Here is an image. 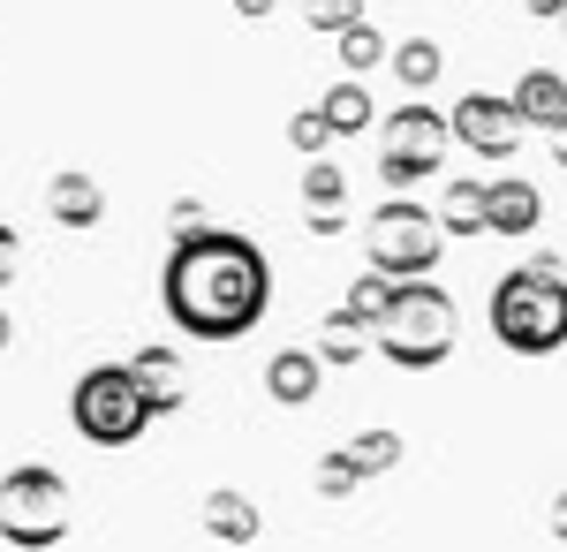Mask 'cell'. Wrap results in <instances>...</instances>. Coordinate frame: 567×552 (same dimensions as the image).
<instances>
[{"label":"cell","mask_w":567,"mask_h":552,"mask_svg":"<svg viewBox=\"0 0 567 552\" xmlns=\"http://www.w3.org/2000/svg\"><path fill=\"white\" fill-rule=\"evenodd\" d=\"M159 303L189 340H243L272 310V257L235 227L175 235V251L159 265Z\"/></svg>","instance_id":"1"},{"label":"cell","mask_w":567,"mask_h":552,"mask_svg":"<svg viewBox=\"0 0 567 552\" xmlns=\"http://www.w3.org/2000/svg\"><path fill=\"white\" fill-rule=\"evenodd\" d=\"M484 326L507 356H560L567 348V265L553 251H537L529 265L492 280Z\"/></svg>","instance_id":"2"},{"label":"cell","mask_w":567,"mask_h":552,"mask_svg":"<svg viewBox=\"0 0 567 552\" xmlns=\"http://www.w3.org/2000/svg\"><path fill=\"white\" fill-rule=\"evenodd\" d=\"M454 340H462V310H454V296H446L439 280H401L386 326L371 334V348L386 356L393 371H439V364L454 356Z\"/></svg>","instance_id":"3"},{"label":"cell","mask_w":567,"mask_h":552,"mask_svg":"<svg viewBox=\"0 0 567 552\" xmlns=\"http://www.w3.org/2000/svg\"><path fill=\"white\" fill-rule=\"evenodd\" d=\"M439 257H446V227L416 197H386L379 213L363 219V265L371 273H386V280H439Z\"/></svg>","instance_id":"4"},{"label":"cell","mask_w":567,"mask_h":552,"mask_svg":"<svg viewBox=\"0 0 567 552\" xmlns=\"http://www.w3.org/2000/svg\"><path fill=\"white\" fill-rule=\"evenodd\" d=\"M69 538V477L53 462H16L0 477V545L53 552Z\"/></svg>","instance_id":"5"},{"label":"cell","mask_w":567,"mask_h":552,"mask_svg":"<svg viewBox=\"0 0 567 552\" xmlns=\"http://www.w3.org/2000/svg\"><path fill=\"white\" fill-rule=\"evenodd\" d=\"M69 425L84 447H136L152 431V409L136 393L130 364H91L84 379L69 386Z\"/></svg>","instance_id":"6"},{"label":"cell","mask_w":567,"mask_h":552,"mask_svg":"<svg viewBox=\"0 0 567 552\" xmlns=\"http://www.w3.org/2000/svg\"><path fill=\"white\" fill-rule=\"evenodd\" d=\"M446 152H454V122H446V114H432L424 99L393 106L386 144H379V182H386V197H409L424 174L446 167Z\"/></svg>","instance_id":"7"},{"label":"cell","mask_w":567,"mask_h":552,"mask_svg":"<svg viewBox=\"0 0 567 552\" xmlns=\"http://www.w3.org/2000/svg\"><path fill=\"white\" fill-rule=\"evenodd\" d=\"M446 122H454V144H462V152H477V160H492V167H499V160H515V152H523V136H529L523 114H515V99H499V91H462Z\"/></svg>","instance_id":"8"},{"label":"cell","mask_w":567,"mask_h":552,"mask_svg":"<svg viewBox=\"0 0 567 552\" xmlns=\"http://www.w3.org/2000/svg\"><path fill=\"white\" fill-rule=\"evenodd\" d=\"M545 219V190L529 174H492L484 182V235H537Z\"/></svg>","instance_id":"9"},{"label":"cell","mask_w":567,"mask_h":552,"mask_svg":"<svg viewBox=\"0 0 567 552\" xmlns=\"http://www.w3.org/2000/svg\"><path fill=\"white\" fill-rule=\"evenodd\" d=\"M318 386H326V364H318V348H272L265 356V393L280 401V409H310L318 401Z\"/></svg>","instance_id":"10"},{"label":"cell","mask_w":567,"mask_h":552,"mask_svg":"<svg viewBox=\"0 0 567 552\" xmlns=\"http://www.w3.org/2000/svg\"><path fill=\"white\" fill-rule=\"evenodd\" d=\"M45 213H53V227H69V235L99 227V219H106V190H99V174L61 167L53 182H45Z\"/></svg>","instance_id":"11"},{"label":"cell","mask_w":567,"mask_h":552,"mask_svg":"<svg viewBox=\"0 0 567 552\" xmlns=\"http://www.w3.org/2000/svg\"><path fill=\"white\" fill-rule=\"evenodd\" d=\"M130 379H136V393H144V409H152V417H175L182 401H189V379H182V356H175V348H136V356H130Z\"/></svg>","instance_id":"12"},{"label":"cell","mask_w":567,"mask_h":552,"mask_svg":"<svg viewBox=\"0 0 567 552\" xmlns=\"http://www.w3.org/2000/svg\"><path fill=\"white\" fill-rule=\"evenodd\" d=\"M507 99H515L523 129H545V136H553V129L567 122V76H560V69H523Z\"/></svg>","instance_id":"13"},{"label":"cell","mask_w":567,"mask_h":552,"mask_svg":"<svg viewBox=\"0 0 567 552\" xmlns=\"http://www.w3.org/2000/svg\"><path fill=\"white\" fill-rule=\"evenodd\" d=\"M205 538H213V545H250V538H258V500H243L235 484L205 492Z\"/></svg>","instance_id":"14"},{"label":"cell","mask_w":567,"mask_h":552,"mask_svg":"<svg viewBox=\"0 0 567 552\" xmlns=\"http://www.w3.org/2000/svg\"><path fill=\"white\" fill-rule=\"evenodd\" d=\"M318 114H326V129L333 136H363V129L379 122V106H371V84H355V76H341V84L318 99Z\"/></svg>","instance_id":"15"},{"label":"cell","mask_w":567,"mask_h":552,"mask_svg":"<svg viewBox=\"0 0 567 552\" xmlns=\"http://www.w3.org/2000/svg\"><path fill=\"white\" fill-rule=\"evenodd\" d=\"M393 288H401V280H386V273H371V265H363V273L349 280L341 318H349V326H363V334H379V326H386V310H393Z\"/></svg>","instance_id":"16"},{"label":"cell","mask_w":567,"mask_h":552,"mask_svg":"<svg viewBox=\"0 0 567 552\" xmlns=\"http://www.w3.org/2000/svg\"><path fill=\"white\" fill-rule=\"evenodd\" d=\"M439 227L446 235H484V182L477 174H454L439 190Z\"/></svg>","instance_id":"17"},{"label":"cell","mask_w":567,"mask_h":552,"mask_svg":"<svg viewBox=\"0 0 567 552\" xmlns=\"http://www.w3.org/2000/svg\"><path fill=\"white\" fill-rule=\"evenodd\" d=\"M439 69H446L439 39H401V45H393V76L409 84V99H424V91L439 84Z\"/></svg>","instance_id":"18"},{"label":"cell","mask_w":567,"mask_h":552,"mask_svg":"<svg viewBox=\"0 0 567 552\" xmlns=\"http://www.w3.org/2000/svg\"><path fill=\"white\" fill-rule=\"evenodd\" d=\"M333 53H341V76H355V84H363V76H371L379 61H393V45L379 39L371 23H355V31H341V39H333Z\"/></svg>","instance_id":"19"},{"label":"cell","mask_w":567,"mask_h":552,"mask_svg":"<svg viewBox=\"0 0 567 552\" xmlns=\"http://www.w3.org/2000/svg\"><path fill=\"white\" fill-rule=\"evenodd\" d=\"M303 205L310 213H349V174L333 160H310L303 167Z\"/></svg>","instance_id":"20"},{"label":"cell","mask_w":567,"mask_h":552,"mask_svg":"<svg viewBox=\"0 0 567 552\" xmlns=\"http://www.w3.org/2000/svg\"><path fill=\"white\" fill-rule=\"evenodd\" d=\"M363 326H349V318H341V310H333V318H326V334L310 340V348H318V364H326V371H341V364H363Z\"/></svg>","instance_id":"21"},{"label":"cell","mask_w":567,"mask_h":552,"mask_svg":"<svg viewBox=\"0 0 567 552\" xmlns=\"http://www.w3.org/2000/svg\"><path fill=\"white\" fill-rule=\"evenodd\" d=\"M349 454H355V469H363V477H386V469L401 462V431H393V425L355 431V439H349Z\"/></svg>","instance_id":"22"},{"label":"cell","mask_w":567,"mask_h":552,"mask_svg":"<svg viewBox=\"0 0 567 552\" xmlns=\"http://www.w3.org/2000/svg\"><path fill=\"white\" fill-rule=\"evenodd\" d=\"M310 484H318V500H349L355 484H371V477L355 469L349 447H333V454H318V477H310Z\"/></svg>","instance_id":"23"},{"label":"cell","mask_w":567,"mask_h":552,"mask_svg":"<svg viewBox=\"0 0 567 552\" xmlns=\"http://www.w3.org/2000/svg\"><path fill=\"white\" fill-rule=\"evenodd\" d=\"M303 23L310 31H326V39H341L363 23V0H303Z\"/></svg>","instance_id":"24"},{"label":"cell","mask_w":567,"mask_h":552,"mask_svg":"<svg viewBox=\"0 0 567 552\" xmlns=\"http://www.w3.org/2000/svg\"><path fill=\"white\" fill-rule=\"evenodd\" d=\"M288 144H296L303 160H326V152H333V129H326V114H318V106L288 114Z\"/></svg>","instance_id":"25"},{"label":"cell","mask_w":567,"mask_h":552,"mask_svg":"<svg viewBox=\"0 0 567 552\" xmlns=\"http://www.w3.org/2000/svg\"><path fill=\"white\" fill-rule=\"evenodd\" d=\"M16 273H23V235H16V227L0 219V288H8Z\"/></svg>","instance_id":"26"},{"label":"cell","mask_w":567,"mask_h":552,"mask_svg":"<svg viewBox=\"0 0 567 552\" xmlns=\"http://www.w3.org/2000/svg\"><path fill=\"white\" fill-rule=\"evenodd\" d=\"M167 227H175V235H197V227H205V205H197V197H175Z\"/></svg>","instance_id":"27"},{"label":"cell","mask_w":567,"mask_h":552,"mask_svg":"<svg viewBox=\"0 0 567 552\" xmlns=\"http://www.w3.org/2000/svg\"><path fill=\"white\" fill-rule=\"evenodd\" d=\"M545 530H553V538H560V545H567V484H560V492H553V508H545Z\"/></svg>","instance_id":"28"},{"label":"cell","mask_w":567,"mask_h":552,"mask_svg":"<svg viewBox=\"0 0 567 552\" xmlns=\"http://www.w3.org/2000/svg\"><path fill=\"white\" fill-rule=\"evenodd\" d=\"M523 8L537 16V23H560V16H567V0H523Z\"/></svg>","instance_id":"29"},{"label":"cell","mask_w":567,"mask_h":552,"mask_svg":"<svg viewBox=\"0 0 567 552\" xmlns=\"http://www.w3.org/2000/svg\"><path fill=\"white\" fill-rule=\"evenodd\" d=\"M272 8H280V0H235V16H250V23H265Z\"/></svg>","instance_id":"30"},{"label":"cell","mask_w":567,"mask_h":552,"mask_svg":"<svg viewBox=\"0 0 567 552\" xmlns=\"http://www.w3.org/2000/svg\"><path fill=\"white\" fill-rule=\"evenodd\" d=\"M553 160H560V167H567V122L553 129Z\"/></svg>","instance_id":"31"},{"label":"cell","mask_w":567,"mask_h":552,"mask_svg":"<svg viewBox=\"0 0 567 552\" xmlns=\"http://www.w3.org/2000/svg\"><path fill=\"white\" fill-rule=\"evenodd\" d=\"M8 340H16V326H8V310H0V348H8Z\"/></svg>","instance_id":"32"},{"label":"cell","mask_w":567,"mask_h":552,"mask_svg":"<svg viewBox=\"0 0 567 552\" xmlns=\"http://www.w3.org/2000/svg\"><path fill=\"white\" fill-rule=\"evenodd\" d=\"M560 31H567V16H560Z\"/></svg>","instance_id":"33"}]
</instances>
